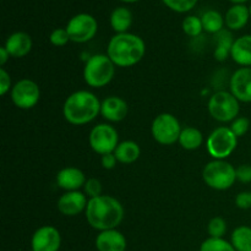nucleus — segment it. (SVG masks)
I'll list each match as a JSON object with an SVG mask.
<instances>
[{
  "label": "nucleus",
  "mask_w": 251,
  "mask_h": 251,
  "mask_svg": "<svg viewBox=\"0 0 251 251\" xmlns=\"http://www.w3.org/2000/svg\"><path fill=\"white\" fill-rule=\"evenodd\" d=\"M85 215L88 225L98 232L117 229L124 220V207L118 199L100 195L88 199Z\"/></svg>",
  "instance_id": "obj_1"
},
{
  "label": "nucleus",
  "mask_w": 251,
  "mask_h": 251,
  "mask_svg": "<svg viewBox=\"0 0 251 251\" xmlns=\"http://www.w3.org/2000/svg\"><path fill=\"white\" fill-rule=\"evenodd\" d=\"M146 53L144 39L134 33H117L110 38L107 55L118 68H130L142 60Z\"/></svg>",
  "instance_id": "obj_2"
},
{
  "label": "nucleus",
  "mask_w": 251,
  "mask_h": 251,
  "mask_svg": "<svg viewBox=\"0 0 251 251\" xmlns=\"http://www.w3.org/2000/svg\"><path fill=\"white\" fill-rule=\"evenodd\" d=\"M102 102L95 93L86 90L76 91L65 100L63 115L71 125L81 126L93 122L100 114Z\"/></svg>",
  "instance_id": "obj_3"
},
{
  "label": "nucleus",
  "mask_w": 251,
  "mask_h": 251,
  "mask_svg": "<svg viewBox=\"0 0 251 251\" xmlns=\"http://www.w3.org/2000/svg\"><path fill=\"white\" fill-rule=\"evenodd\" d=\"M114 75L115 65L107 54L92 55L83 68V80L92 88H102L109 85Z\"/></svg>",
  "instance_id": "obj_4"
},
{
  "label": "nucleus",
  "mask_w": 251,
  "mask_h": 251,
  "mask_svg": "<svg viewBox=\"0 0 251 251\" xmlns=\"http://www.w3.org/2000/svg\"><path fill=\"white\" fill-rule=\"evenodd\" d=\"M202 179L211 189L218 191L228 190L237 180V171L226 159H213L203 168Z\"/></svg>",
  "instance_id": "obj_5"
},
{
  "label": "nucleus",
  "mask_w": 251,
  "mask_h": 251,
  "mask_svg": "<svg viewBox=\"0 0 251 251\" xmlns=\"http://www.w3.org/2000/svg\"><path fill=\"white\" fill-rule=\"evenodd\" d=\"M208 113L215 120L220 123H229L237 119L239 114V100L230 92L218 91L208 100Z\"/></svg>",
  "instance_id": "obj_6"
},
{
  "label": "nucleus",
  "mask_w": 251,
  "mask_h": 251,
  "mask_svg": "<svg viewBox=\"0 0 251 251\" xmlns=\"http://www.w3.org/2000/svg\"><path fill=\"white\" fill-rule=\"evenodd\" d=\"M238 137L230 127L220 126L213 130L207 137L206 149L213 159H226L235 151Z\"/></svg>",
  "instance_id": "obj_7"
},
{
  "label": "nucleus",
  "mask_w": 251,
  "mask_h": 251,
  "mask_svg": "<svg viewBox=\"0 0 251 251\" xmlns=\"http://www.w3.org/2000/svg\"><path fill=\"white\" fill-rule=\"evenodd\" d=\"M181 126L176 117L171 113H162L157 115L151 125V134L154 141L163 146H171L179 141Z\"/></svg>",
  "instance_id": "obj_8"
},
{
  "label": "nucleus",
  "mask_w": 251,
  "mask_h": 251,
  "mask_svg": "<svg viewBox=\"0 0 251 251\" xmlns=\"http://www.w3.org/2000/svg\"><path fill=\"white\" fill-rule=\"evenodd\" d=\"M88 142L91 149L100 156L114 153L115 149L119 145V134L112 125L98 124L91 130Z\"/></svg>",
  "instance_id": "obj_9"
},
{
  "label": "nucleus",
  "mask_w": 251,
  "mask_h": 251,
  "mask_svg": "<svg viewBox=\"0 0 251 251\" xmlns=\"http://www.w3.org/2000/svg\"><path fill=\"white\" fill-rule=\"evenodd\" d=\"M66 31L71 42L75 43H86L96 36L98 31V22L92 15L77 14L68 22Z\"/></svg>",
  "instance_id": "obj_10"
},
{
  "label": "nucleus",
  "mask_w": 251,
  "mask_h": 251,
  "mask_svg": "<svg viewBox=\"0 0 251 251\" xmlns=\"http://www.w3.org/2000/svg\"><path fill=\"white\" fill-rule=\"evenodd\" d=\"M11 100L20 109H31L36 107L41 100L39 86L29 78H22L17 81L11 88Z\"/></svg>",
  "instance_id": "obj_11"
},
{
  "label": "nucleus",
  "mask_w": 251,
  "mask_h": 251,
  "mask_svg": "<svg viewBox=\"0 0 251 251\" xmlns=\"http://www.w3.org/2000/svg\"><path fill=\"white\" fill-rule=\"evenodd\" d=\"M60 247V232L55 227H53V226L39 227L32 235V251H59Z\"/></svg>",
  "instance_id": "obj_12"
},
{
  "label": "nucleus",
  "mask_w": 251,
  "mask_h": 251,
  "mask_svg": "<svg viewBox=\"0 0 251 251\" xmlns=\"http://www.w3.org/2000/svg\"><path fill=\"white\" fill-rule=\"evenodd\" d=\"M230 93L239 102H251V68H240L235 70L229 81Z\"/></svg>",
  "instance_id": "obj_13"
},
{
  "label": "nucleus",
  "mask_w": 251,
  "mask_h": 251,
  "mask_svg": "<svg viewBox=\"0 0 251 251\" xmlns=\"http://www.w3.org/2000/svg\"><path fill=\"white\" fill-rule=\"evenodd\" d=\"M87 196L85 193L78 191H66L59 198L58 210L61 215L74 217L86 211L87 207Z\"/></svg>",
  "instance_id": "obj_14"
},
{
  "label": "nucleus",
  "mask_w": 251,
  "mask_h": 251,
  "mask_svg": "<svg viewBox=\"0 0 251 251\" xmlns=\"http://www.w3.org/2000/svg\"><path fill=\"white\" fill-rule=\"evenodd\" d=\"M129 105L118 96H109L103 100L100 105V115L110 123H119L127 117Z\"/></svg>",
  "instance_id": "obj_15"
},
{
  "label": "nucleus",
  "mask_w": 251,
  "mask_h": 251,
  "mask_svg": "<svg viewBox=\"0 0 251 251\" xmlns=\"http://www.w3.org/2000/svg\"><path fill=\"white\" fill-rule=\"evenodd\" d=\"M86 181L85 173L76 167H66L56 174V185L65 191H78Z\"/></svg>",
  "instance_id": "obj_16"
},
{
  "label": "nucleus",
  "mask_w": 251,
  "mask_h": 251,
  "mask_svg": "<svg viewBox=\"0 0 251 251\" xmlns=\"http://www.w3.org/2000/svg\"><path fill=\"white\" fill-rule=\"evenodd\" d=\"M126 248V238L118 229L103 230L96 238V249L98 251H125Z\"/></svg>",
  "instance_id": "obj_17"
},
{
  "label": "nucleus",
  "mask_w": 251,
  "mask_h": 251,
  "mask_svg": "<svg viewBox=\"0 0 251 251\" xmlns=\"http://www.w3.org/2000/svg\"><path fill=\"white\" fill-rule=\"evenodd\" d=\"M32 38L26 32H15L7 37L5 42V48L9 51L11 58H24L31 51Z\"/></svg>",
  "instance_id": "obj_18"
},
{
  "label": "nucleus",
  "mask_w": 251,
  "mask_h": 251,
  "mask_svg": "<svg viewBox=\"0 0 251 251\" xmlns=\"http://www.w3.org/2000/svg\"><path fill=\"white\" fill-rule=\"evenodd\" d=\"M230 58L243 68H251V34H245L235 39Z\"/></svg>",
  "instance_id": "obj_19"
},
{
  "label": "nucleus",
  "mask_w": 251,
  "mask_h": 251,
  "mask_svg": "<svg viewBox=\"0 0 251 251\" xmlns=\"http://www.w3.org/2000/svg\"><path fill=\"white\" fill-rule=\"evenodd\" d=\"M250 16L249 7L245 6L244 4H234L228 9L227 14H226V26L232 31H239L243 27L247 26Z\"/></svg>",
  "instance_id": "obj_20"
},
{
  "label": "nucleus",
  "mask_w": 251,
  "mask_h": 251,
  "mask_svg": "<svg viewBox=\"0 0 251 251\" xmlns=\"http://www.w3.org/2000/svg\"><path fill=\"white\" fill-rule=\"evenodd\" d=\"M114 154L119 163L131 164L139 159L140 154H141V150H140V146L136 142L127 140V141L119 142L118 147L115 149Z\"/></svg>",
  "instance_id": "obj_21"
},
{
  "label": "nucleus",
  "mask_w": 251,
  "mask_h": 251,
  "mask_svg": "<svg viewBox=\"0 0 251 251\" xmlns=\"http://www.w3.org/2000/svg\"><path fill=\"white\" fill-rule=\"evenodd\" d=\"M131 24L132 14L127 7L119 6L110 14V26L117 33H126Z\"/></svg>",
  "instance_id": "obj_22"
},
{
  "label": "nucleus",
  "mask_w": 251,
  "mask_h": 251,
  "mask_svg": "<svg viewBox=\"0 0 251 251\" xmlns=\"http://www.w3.org/2000/svg\"><path fill=\"white\" fill-rule=\"evenodd\" d=\"M179 145L186 151H194L201 147L203 142V135L199 129L193 126L184 127L179 137Z\"/></svg>",
  "instance_id": "obj_23"
},
{
  "label": "nucleus",
  "mask_w": 251,
  "mask_h": 251,
  "mask_svg": "<svg viewBox=\"0 0 251 251\" xmlns=\"http://www.w3.org/2000/svg\"><path fill=\"white\" fill-rule=\"evenodd\" d=\"M216 42H217V46H216L215 50L216 60L225 61L230 55L232 47L234 44V39H233L229 31H225L223 29L220 33L216 34Z\"/></svg>",
  "instance_id": "obj_24"
},
{
  "label": "nucleus",
  "mask_w": 251,
  "mask_h": 251,
  "mask_svg": "<svg viewBox=\"0 0 251 251\" xmlns=\"http://www.w3.org/2000/svg\"><path fill=\"white\" fill-rule=\"evenodd\" d=\"M201 21H202L203 31L215 34L223 31V26L226 24L225 17L216 10H208V11L203 12V15L201 16Z\"/></svg>",
  "instance_id": "obj_25"
},
{
  "label": "nucleus",
  "mask_w": 251,
  "mask_h": 251,
  "mask_svg": "<svg viewBox=\"0 0 251 251\" xmlns=\"http://www.w3.org/2000/svg\"><path fill=\"white\" fill-rule=\"evenodd\" d=\"M230 243L237 251H251V228L248 226L235 228L230 237Z\"/></svg>",
  "instance_id": "obj_26"
},
{
  "label": "nucleus",
  "mask_w": 251,
  "mask_h": 251,
  "mask_svg": "<svg viewBox=\"0 0 251 251\" xmlns=\"http://www.w3.org/2000/svg\"><path fill=\"white\" fill-rule=\"evenodd\" d=\"M181 27H183L184 33L189 37H198L203 31L201 17L195 16V15H189V16H186L183 20Z\"/></svg>",
  "instance_id": "obj_27"
},
{
  "label": "nucleus",
  "mask_w": 251,
  "mask_h": 251,
  "mask_svg": "<svg viewBox=\"0 0 251 251\" xmlns=\"http://www.w3.org/2000/svg\"><path fill=\"white\" fill-rule=\"evenodd\" d=\"M200 251H237L232 243L227 242L223 238H208L203 240Z\"/></svg>",
  "instance_id": "obj_28"
},
{
  "label": "nucleus",
  "mask_w": 251,
  "mask_h": 251,
  "mask_svg": "<svg viewBox=\"0 0 251 251\" xmlns=\"http://www.w3.org/2000/svg\"><path fill=\"white\" fill-rule=\"evenodd\" d=\"M163 4L167 7H169L173 11L179 12V14H184V12H189L196 6L199 0H162Z\"/></svg>",
  "instance_id": "obj_29"
},
{
  "label": "nucleus",
  "mask_w": 251,
  "mask_h": 251,
  "mask_svg": "<svg viewBox=\"0 0 251 251\" xmlns=\"http://www.w3.org/2000/svg\"><path fill=\"white\" fill-rule=\"evenodd\" d=\"M207 232L210 238H223L227 232V223L222 217H213L208 222Z\"/></svg>",
  "instance_id": "obj_30"
},
{
  "label": "nucleus",
  "mask_w": 251,
  "mask_h": 251,
  "mask_svg": "<svg viewBox=\"0 0 251 251\" xmlns=\"http://www.w3.org/2000/svg\"><path fill=\"white\" fill-rule=\"evenodd\" d=\"M230 129L234 132V135L237 137H242L249 131L250 129V120L245 117H239L237 119H234L230 125Z\"/></svg>",
  "instance_id": "obj_31"
},
{
  "label": "nucleus",
  "mask_w": 251,
  "mask_h": 251,
  "mask_svg": "<svg viewBox=\"0 0 251 251\" xmlns=\"http://www.w3.org/2000/svg\"><path fill=\"white\" fill-rule=\"evenodd\" d=\"M83 190H85L86 196L88 199L97 198V196L102 195V184L98 179L96 178H90L86 181L85 186H83Z\"/></svg>",
  "instance_id": "obj_32"
},
{
  "label": "nucleus",
  "mask_w": 251,
  "mask_h": 251,
  "mask_svg": "<svg viewBox=\"0 0 251 251\" xmlns=\"http://www.w3.org/2000/svg\"><path fill=\"white\" fill-rule=\"evenodd\" d=\"M49 41H50L53 46L64 47L70 41V37H69L66 28H55L51 32L50 36H49Z\"/></svg>",
  "instance_id": "obj_33"
},
{
  "label": "nucleus",
  "mask_w": 251,
  "mask_h": 251,
  "mask_svg": "<svg viewBox=\"0 0 251 251\" xmlns=\"http://www.w3.org/2000/svg\"><path fill=\"white\" fill-rule=\"evenodd\" d=\"M12 88L10 74L4 68L0 69V95L5 96Z\"/></svg>",
  "instance_id": "obj_34"
},
{
  "label": "nucleus",
  "mask_w": 251,
  "mask_h": 251,
  "mask_svg": "<svg viewBox=\"0 0 251 251\" xmlns=\"http://www.w3.org/2000/svg\"><path fill=\"white\" fill-rule=\"evenodd\" d=\"M237 171V180L240 183H251V164H240L235 168Z\"/></svg>",
  "instance_id": "obj_35"
},
{
  "label": "nucleus",
  "mask_w": 251,
  "mask_h": 251,
  "mask_svg": "<svg viewBox=\"0 0 251 251\" xmlns=\"http://www.w3.org/2000/svg\"><path fill=\"white\" fill-rule=\"evenodd\" d=\"M235 205L240 210L251 208V191H242L235 198Z\"/></svg>",
  "instance_id": "obj_36"
},
{
  "label": "nucleus",
  "mask_w": 251,
  "mask_h": 251,
  "mask_svg": "<svg viewBox=\"0 0 251 251\" xmlns=\"http://www.w3.org/2000/svg\"><path fill=\"white\" fill-rule=\"evenodd\" d=\"M100 163H102L103 168L109 171V169H113L115 166H117L118 159L114 153H108V154H104V156H102V158H100Z\"/></svg>",
  "instance_id": "obj_37"
},
{
  "label": "nucleus",
  "mask_w": 251,
  "mask_h": 251,
  "mask_svg": "<svg viewBox=\"0 0 251 251\" xmlns=\"http://www.w3.org/2000/svg\"><path fill=\"white\" fill-rule=\"evenodd\" d=\"M10 58V54L9 51L6 50V48H5L4 46L0 47V65L4 66L5 64H6V61L9 60Z\"/></svg>",
  "instance_id": "obj_38"
},
{
  "label": "nucleus",
  "mask_w": 251,
  "mask_h": 251,
  "mask_svg": "<svg viewBox=\"0 0 251 251\" xmlns=\"http://www.w3.org/2000/svg\"><path fill=\"white\" fill-rule=\"evenodd\" d=\"M229 1L234 2V4H244V2L248 1V0H229Z\"/></svg>",
  "instance_id": "obj_39"
},
{
  "label": "nucleus",
  "mask_w": 251,
  "mask_h": 251,
  "mask_svg": "<svg viewBox=\"0 0 251 251\" xmlns=\"http://www.w3.org/2000/svg\"><path fill=\"white\" fill-rule=\"evenodd\" d=\"M120 1L129 2V4H131V2H136V1H139V0H120Z\"/></svg>",
  "instance_id": "obj_40"
},
{
  "label": "nucleus",
  "mask_w": 251,
  "mask_h": 251,
  "mask_svg": "<svg viewBox=\"0 0 251 251\" xmlns=\"http://www.w3.org/2000/svg\"><path fill=\"white\" fill-rule=\"evenodd\" d=\"M249 9H250V15H251V6L249 7Z\"/></svg>",
  "instance_id": "obj_41"
}]
</instances>
